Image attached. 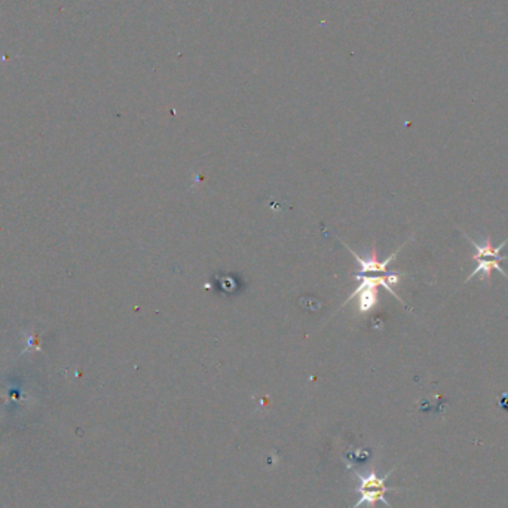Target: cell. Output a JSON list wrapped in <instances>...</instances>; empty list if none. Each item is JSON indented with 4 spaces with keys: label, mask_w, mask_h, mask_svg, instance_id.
I'll return each mask as SVG.
<instances>
[{
    "label": "cell",
    "mask_w": 508,
    "mask_h": 508,
    "mask_svg": "<svg viewBox=\"0 0 508 508\" xmlns=\"http://www.w3.org/2000/svg\"><path fill=\"white\" fill-rule=\"evenodd\" d=\"M462 233H464V237H465L468 241H470V244L474 247L476 253L471 256V260H474V262H478V260H483V259L508 260V256H502V254H501V250L504 249L505 244L508 242V238H507L504 242H501L498 247H495V245L492 244V238H490V235H489V237L486 238L485 244L480 245V244H477L474 240H471L470 237H468L465 232H462Z\"/></svg>",
    "instance_id": "3"
},
{
    "label": "cell",
    "mask_w": 508,
    "mask_h": 508,
    "mask_svg": "<svg viewBox=\"0 0 508 508\" xmlns=\"http://www.w3.org/2000/svg\"><path fill=\"white\" fill-rule=\"evenodd\" d=\"M391 473H393V471H389L385 477H379L375 471H372L367 476L356 474L358 477V480H360V486L357 488V492L360 493V500L354 505V508H358L363 504L375 505V502H377V501H381L385 505L391 507V504L385 500V492L396 490V489H391V488L385 486V480L389 477Z\"/></svg>",
    "instance_id": "1"
},
{
    "label": "cell",
    "mask_w": 508,
    "mask_h": 508,
    "mask_svg": "<svg viewBox=\"0 0 508 508\" xmlns=\"http://www.w3.org/2000/svg\"><path fill=\"white\" fill-rule=\"evenodd\" d=\"M346 245V244H345ZM346 249L353 253V256L356 257V260L360 265V275H366V273H389L388 272V265L393 262V260L397 257L398 252L403 249V245L400 247V249H397V252H394L393 254H391L386 260H384V262H379V260L376 259V253L373 252V256L369 257V259H364L361 257L360 254H357L353 249H349V247L346 245Z\"/></svg>",
    "instance_id": "2"
},
{
    "label": "cell",
    "mask_w": 508,
    "mask_h": 508,
    "mask_svg": "<svg viewBox=\"0 0 508 508\" xmlns=\"http://www.w3.org/2000/svg\"><path fill=\"white\" fill-rule=\"evenodd\" d=\"M501 260H495V259H483V260H478V265L474 268V271L470 273V277H468L465 280V282H468L470 280H473L476 275H478V273H481V280L488 281V284L490 285V280H492V271H498L500 273H502L504 278L508 280V275L505 273V271L501 268L500 265Z\"/></svg>",
    "instance_id": "4"
}]
</instances>
